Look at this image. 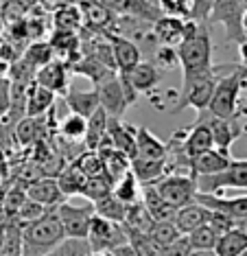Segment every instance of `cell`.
I'll list each match as a JSON object with an SVG mask.
<instances>
[{"label": "cell", "mask_w": 247, "mask_h": 256, "mask_svg": "<svg viewBox=\"0 0 247 256\" xmlns=\"http://www.w3.org/2000/svg\"><path fill=\"white\" fill-rule=\"evenodd\" d=\"M154 217L149 214L146 206L142 202H136L132 206H127V212H125V219H122V230H125L127 236L132 234H149L151 228H154Z\"/></svg>", "instance_id": "24"}, {"label": "cell", "mask_w": 247, "mask_h": 256, "mask_svg": "<svg viewBox=\"0 0 247 256\" xmlns=\"http://www.w3.org/2000/svg\"><path fill=\"white\" fill-rule=\"evenodd\" d=\"M96 92H98V103H101V108L105 110V114H108L110 118H122L125 110L132 106L118 72H114L112 77L101 81V84L96 86Z\"/></svg>", "instance_id": "10"}, {"label": "cell", "mask_w": 247, "mask_h": 256, "mask_svg": "<svg viewBox=\"0 0 247 256\" xmlns=\"http://www.w3.org/2000/svg\"><path fill=\"white\" fill-rule=\"evenodd\" d=\"M178 62L182 77L197 74L212 68V38L206 22L186 20L184 40L178 44Z\"/></svg>", "instance_id": "1"}, {"label": "cell", "mask_w": 247, "mask_h": 256, "mask_svg": "<svg viewBox=\"0 0 247 256\" xmlns=\"http://www.w3.org/2000/svg\"><path fill=\"white\" fill-rule=\"evenodd\" d=\"M186 238L192 250H214V243L219 238V234L206 224V226H199L197 230H192L190 234H186Z\"/></svg>", "instance_id": "43"}, {"label": "cell", "mask_w": 247, "mask_h": 256, "mask_svg": "<svg viewBox=\"0 0 247 256\" xmlns=\"http://www.w3.org/2000/svg\"><path fill=\"white\" fill-rule=\"evenodd\" d=\"M184 28H186V20L170 18V16H160L156 22H151V36L162 46H173V48H178V44L184 40Z\"/></svg>", "instance_id": "20"}, {"label": "cell", "mask_w": 247, "mask_h": 256, "mask_svg": "<svg viewBox=\"0 0 247 256\" xmlns=\"http://www.w3.org/2000/svg\"><path fill=\"white\" fill-rule=\"evenodd\" d=\"M11 101V81L0 74V116H7Z\"/></svg>", "instance_id": "49"}, {"label": "cell", "mask_w": 247, "mask_h": 256, "mask_svg": "<svg viewBox=\"0 0 247 256\" xmlns=\"http://www.w3.org/2000/svg\"><path fill=\"white\" fill-rule=\"evenodd\" d=\"M22 252H24V246H22V226L16 219H11L2 238H0V256H22Z\"/></svg>", "instance_id": "34"}, {"label": "cell", "mask_w": 247, "mask_h": 256, "mask_svg": "<svg viewBox=\"0 0 247 256\" xmlns=\"http://www.w3.org/2000/svg\"><path fill=\"white\" fill-rule=\"evenodd\" d=\"M118 18H134L140 22H156L162 16L160 7L151 0H96Z\"/></svg>", "instance_id": "11"}, {"label": "cell", "mask_w": 247, "mask_h": 256, "mask_svg": "<svg viewBox=\"0 0 247 256\" xmlns=\"http://www.w3.org/2000/svg\"><path fill=\"white\" fill-rule=\"evenodd\" d=\"M112 188H114V184H112V180L103 173V176L88 178L86 180V186H84V193H81V197L94 204V202L103 200V197H108L112 193Z\"/></svg>", "instance_id": "38"}, {"label": "cell", "mask_w": 247, "mask_h": 256, "mask_svg": "<svg viewBox=\"0 0 247 256\" xmlns=\"http://www.w3.org/2000/svg\"><path fill=\"white\" fill-rule=\"evenodd\" d=\"M238 57H240L238 64L247 70V38L243 40V42H238Z\"/></svg>", "instance_id": "51"}, {"label": "cell", "mask_w": 247, "mask_h": 256, "mask_svg": "<svg viewBox=\"0 0 247 256\" xmlns=\"http://www.w3.org/2000/svg\"><path fill=\"white\" fill-rule=\"evenodd\" d=\"M96 151L101 154V158H103L105 176L112 180V184H116L129 171V166H132V160H129L125 154H120V151H116V149H112V147H98Z\"/></svg>", "instance_id": "31"}, {"label": "cell", "mask_w": 247, "mask_h": 256, "mask_svg": "<svg viewBox=\"0 0 247 256\" xmlns=\"http://www.w3.org/2000/svg\"><path fill=\"white\" fill-rule=\"evenodd\" d=\"M22 60H24L26 64H31L35 70H38V68H42V66H46L48 62L55 60V53H52V48H50L48 42H42V40H38V42H33V44L24 50Z\"/></svg>", "instance_id": "39"}, {"label": "cell", "mask_w": 247, "mask_h": 256, "mask_svg": "<svg viewBox=\"0 0 247 256\" xmlns=\"http://www.w3.org/2000/svg\"><path fill=\"white\" fill-rule=\"evenodd\" d=\"M86 132H88V118H84V116H79V114L70 112L60 123V134L66 140H72V142L84 140Z\"/></svg>", "instance_id": "37"}, {"label": "cell", "mask_w": 247, "mask_h": 256, "mask_svg": "<svg viewBox=\"0 0 247 256\" xmlns=\"http://www.w3.org/2000/svg\"><path fill=\"white\" fill-rule=\"evenodd\" d=\"M22 256H26V254H22Z\"/></svg>", "instance_id": "57"}, {"label": "cell", "mask_w": 247, "mask_h": 256, "mask_svg": "<svg viewBox=\"0 0 247 256\" xmlns=\"http://www.w3.org/2000/svg\"><path fill=\"white\" fill-rule=\"evenodd\" d=\"M236 228H240V230H243L245 234H247V217H245V219H238V221H236Z\"/></svg>", "instance_id": "55"}, {"label": "cell", "mask_w": 247, "mask_h": 256, "mask_svg": "<svg viewBox=\"0 0 247 256\" xmlns=\"http://www.w3.org/2000/svg\"><path fill=\"white\" fill-rule=\"evenodd\" d=\"M110 254H112V256H140L136 250H134V246H132L129 241H127V243H122V246H118L116 250H112Z\"/></svg>", "instance_id": "50"}, {"label": "cell", "mask_w": 247, "mask_h": 256, "mask_svg": "<svg viewBox=\"0 0 247 256\" xmlns=\"http://www.w3.org/2000/svg\"><path fill=\"white\" fill-rule=\"evenodd\" d=\"M108 118L110 116L105 114L103 108H98L90 118H88V132H86V138H84V144L88 151H96V147L101 144V140L108 134Z\"/></svg>", "instance_id": "32"}, {"label": "cell", "mask_w": 247, "mask_h": 256, "mask_svg": "<svg viewBox=\"0 0 247 256\" xmlns=\"http://www.w3.org/2000/svg\"><path fill=\"white\" fill-rule=\"evenodd\" d=\"M86 241L90 243L92 252L110 254L112 250L127 243V234L120 224H114V221H108V219L98 217V214H94L90 221V228H88Z\"/></svg>", "instance_id": "7"}, {"label": "cell", "mask_w": 247, "mask_h": 256, "mask_svg": "<svg viewBox=\"0 0 247 256\" xmlns=\"http://www.w3.org/2000/svg\"><path fill=\"white\" fill-rule=\"evenodd\" d=\"M81 28H84V20H81V11L77 4L66 2L55 9V14H52V31L79 33Z\"/></svg>", "instance_id": "28"}, {"label": "cell", "mask_w": 247, "mask_h": 256, "mask_svg": "<svg viewBox=\"0 0 247 256\" xmlns=\"http://www.w3.org/2000/svg\"><path fill=\"white\" fill-rule=\"evenodd\" d=\"M190 252H192V248H190V243H188L186 234H182L175 243L164 248V256H188Z\"/></svg>", "instance_id": "48"}, {"label": "cell", "mask_w": 247, "mask_h": 256, "mask_svg": "<svg viewBox=\"0 0 247 256\" xmlns=\"http://www.w3.org/2000/svg\"><path fill=\"white\" fill-rule=\"evenodd\" d=\"M216 79H219L216 66H212L210 70L182 77V88L178 92V98H175V106L170 108L168 112L180 114L182 110H186V108H192V110H197V112L208 110V103H210V98H212Z\"/></svg>", "instance_id": "4"}, {"label": "cell", "mask_w": 247, "mask_h": 256, "mask_svg": "<svg viewBox=\"0 0 247 256\" xmlns=\"http://www.w3.org/2000/svg\"><path fill=\"white\" fill-rule=\"evenodd\" d=\"M55 180H57V184H60L62 193L66 195V200H68V197H81L88 178L84 176V171H81L74 162H70V164L62 168V173Z\"/></svg>", "instance_id": "29"}, {"label": "cell", "mask_w": 247, "mask_h": 256, "mask_svg": "<svg viewBox=\"0 0 247 256\" xmlns=\"http://www.w3.org/2000/svg\"><path fill=\"white\" fill-rule=\"evenodd\" d=\"M26 197L46 208H57L62 202H66V195L62 193L60 184L55 178H40L35 182L26 184Z\"/></svg>", "instance_id": "18"}, {"label": "cell", "mask_w": 247, "mask_h": 256, "mask_svg": "<svg viewBox=\"0 0 247 256\" xmlns=\"http://www.w3.org/2000/svg\"><path fill=\"white\" fill-rule=\"evenodd\" d=\"M55 108V94L50 90L42 88L33 81L26 88V108H24V116L28 118H40V116H46L50 110Z\"/></svg>", "instance_id": "23"}, {"label": "cell", "mask_w": 247, "mask_h": 256, "mask_svg": "<svg viewBox=\"0 0 247 256\" xmlns=\"http://www.w3.org/2000/svg\"><path fill=\"white\" fill-rule=\"evenodd\" d=\"M156 188L162 200L173 204L175 208L192 204L199 193L197 176H192V173H166L162 180L156 182Z\"/></svg>", "instance_id": "6"}, {"label": "cell", "mask_w": 247, "mask_h": 256, "mask_svg": "<svg viewBox=\"0 0 247 256\" xmlns=\"http://www.w3.org/2000/svg\"><path fill=\"white\" fill-rule=\"evenodd\" d=\"M57 217L62 221L64 234L70 238H86L90 221L94 217V204L84 202V204H72V202H62L57 206Z\"/></svg>", "instance_id": "8"}, {"label": "cell", "mask_w": 247, "mask_h": 256, "mask_svg": "<svg viewBox=\"0 0 247 256\" xmlns=\"http://www.w3.org/2000/svg\"><path fill=\"white\" fill-rule=\"evenodd\" d=\"M64 98H66V106H68L70 112L84 116V118H90V116L101 108L96 88H92V90H68Z\"/></svg>", "instance_id": "25"}, {"label": "cell", "mask_w": 247, "mask_h": 256, "mask_svg": "<svg viewBox=\"0 0 247 256\" xmlns=\"http://www.w3.org/2000/svg\"><path fill=\"white\" fill-rule=\"evenodd\" d=\"M216 256H243L247 254V234L240 228H232L230 232L221 234L214 243Z\"/></svg>", "instance_id": "30"}, {"label": "cell", "mask_w": 247, "mask_h": 256, "mask_svg": "<svg viewBox=\"0 0 247 256\" xmlns=\"http://www.w3.org/2000/svg\"><path fill=\"white\" fill-rule=\"evenodd\" d=\"M146 160H166V142H162L149 127H136V156Z\"/></svg>", "instance_id": "22"}, {"label": "cell", "mask_w": 247, "mask_h": 256, "mask_svg": "<svg viewBox=\"0 0 247 256\" xmlns=\"http://www.w3.org/2000/svg\"><path fill=\"white\" fill-rule=\"evenodd\" d=\"M197 188L199 193H212L221 195L228 188H238L247 190V160H234L223 168L221 173L214 176H199L197 178Z\"/></svg>", "instance_id": "5"}, {"label": "cell", "mask_w": 247, "mask_h": 256, "mask_svg": "<svg viewBox=\"0 0 247 256\" xmlns=\"http://www.w3.org/2000/svg\"><path fill=\"white\" fill-rule=\"evenodd\" d=\"M125 212H127V206L114 193H110L108 197H103V200L94 202V214H98V217H103L108 221H114V224H122Z\"/></svg>", "instance_id": "33"}, {"label": "cell", "mask_w": 247, "mask_h": 256, "mask_svg": "<svg viewBox=\"0 0 247 256\" xmlns=\"http://www.w3.org/2000/svg\"><path fill=\"white\" fill-rule=\"evenodd\" d=\"M42 118V116H40ZM40 118H20L16 123V140L20 147H28V144H35L38 140H42V136H40Z\"/></svg>", "instance_id": "36"}, {"label": "cell", "mask_w": 247, "mask_h": 256, "mask_svg": "<svg viewBox=\"0 0 247 256\" xmlns=\"http://www.w3.org/2000/svg\"><path fill=\"white\" fill-rule=\"evenodd\" d=\"M90 250V243L86 238H70L66 236L62 243H57L52 250H48L44 256H88Z\"/></svg>", "instance_id": "40"}, {"label": "cell", "mask_w": 247, "mask_h": 256, "mask_svg": "<svg viewBox=\"0 0 247 256\" xmlns=\"http://www.w3.org/2000/svg\"><path fill=\"white\" fill-rule=\"evenodd\" d=\"M188 256H216L214 250H192Z\"/></svg>", "instance_id": "53"}, {"label": "cell", "mask_w": 247, "mask_h": 256, "mask_svg": "<svg viewBox=\"0 0 247 256\" xmlns=\"http://www.w3.org/2000/svg\"><path fill=\"white\" fill-rule=\"evenodd\" d=\"M108 138L112 149L125 154L129 160L136 156V127L122 118H108Z\"/></svg>", "instance_id": "16"}, {"label": "cell", "mask_w": 247, "mask_h": 256, "mask_svg": "<svg viewBox=\"0 0 247 256\" xmlns=\"http://www.w3.org/2000/svg\"><path fill=\"white\" fill-rule=\"evenodd\" d=\"M108 42L112 46V55H114L116 72H127L132 70L136 64H140V46L132 38L118 36V33H105Z\"/></svg>", "instance_id": "14"}, {"label": "cell", "mask_w": 247, "mask_h": 256, "mask_svg": "<svg viewBox=\"0 0 247 256\" xmlns=\"http://www.w3.org/2000/svg\"><path fill=\"white\" fill-rule=\"evenodd\" d=\"M232 162V154L230 149H208L204 154L195 156L190 160V171L195 176H214V173H221L223 168H228V164Z\"/></svg>", "instance_id": "17"}, {"label": "cell", "mask_w": 247, "mask_h": 256, "mask_svg": "<svg viewBox=\"0 0 247 256\" xmlns=\"http://www.w3.org/2000/svg\"><path fill=\"white\" fill-rule=\"evenodd\" d=\"M81 171H84L86 178H96V176H103L105 173V164H103V158L98 151H84L81 156H77V160H72Z\"/></svg>", "instance_id": "41"}, {"label": "cell", "mask_w": 247, "mask_h": 256, "mask_svg": "<svg viewBox=\"0 0 247 256\" xmlns=\"http://www.w3.org/2000/svg\"><path fill=\"white\" fill-rule=\"evenodd\" d=\"M240 26H243V33H245V38H247V9L243 11V18H240Z\"/></svg>", "instance_id": "54"}, {"label": "cell", "mask_w": 247, "mask_h": 256, "mask_svg": "<svg viewBox=\"0 0 247 256\" xmlns=\"http://www.w3.org/2000/svg\"><path fill=\"white\" fill-rule=\"evenodd\" d=\"M208 226L221 236V234H226V232H230L232 228H236V219H232L230 214H226L221 210H210Z\"/></svg>", "instance_id": "47"}, {"label": "cell", "mask_w": 247, "mask_h": 256, "mask_svg": "<svg viewBox=\"0 0 247 256\" xmlns=\"http://www.w3.org/2000/svg\"><path fill=\"white\" fill-rule=\"evenodd\" d=\"M50 208H46V206H42V204H38V202H33V200H26L22 202V206L18 208V212H16V221H20V226L24 228V226H28V224H33V221H38L40 217H44L46 212H48Z\"/></svg>", "instance_id": "44"}, {"label": "cell", "mask_w": 247, "mask_h": 256, "mask_svg": "<svg viewBox=\"0 0 247 256\" xmlns=\"http://www.w3.org/2000/svg\"><path fill=\"white\" fill-rule=\"evenodd\" d=\"M7 168H9V162H7V154H4V149L0 147V180L7 176Z\"/></svg>", "instance_id": "52"}, {"label": "cell", "mask_w": 247, "mask_h": 256, "mask_svg": "<svg viewBox=\"0 0 247 256\" xmlns=\"http://www.w3.org/2000/svg\"><path fill=\"white\" fill-rule=\"evenodd\" d=\"M149 236L154 238L160 248H166V246H170V243L178 241L182 234H180V230L175 228L173 221H162V224H158L156 221L154 228H151V232H149Z\"/></svg>", "instance_id": "45"}, {"label": "cell", "mask_w": 247, "mask_h": 256, "mask_svg": "<svg viewBox=\"0 0 247 256\" xmlns=\"http://www.w3.org/2000/svg\"><path fill=\"white\" fill-rule=\"evenodd\" d=\"M77 7L81 11L84 26L90 28L94 33H110L114 20L118 18V16H114L112 11H108L101 2H96V0H79Z\"/></svg>", "instance_id": "15"}, {"label": "cell", "mask_w": 247, "mask_h": 256, "mask_svg": "<svg viewBox=\"0 0 247 256\" xmlns=\"http://www.w3.org/2000/svg\"><path fill=\"white\" fill-rule=\"evenodd\" d=\"M219 79H216L212 98L208 103V112L216 118H232L236 116L238 98L247 84V70L240 64H230V66H216Z\"/></svg>", "instance_id": "2"}, {"label": "cell", "mask_w": 247, "mask_h": 256, "mask_svg": "<svg viewBox=\"0 0 247 256\" xmlns=\"http://www.w3.org/2000/svg\"><path fill=\"white\" fill-rule=\"evenodd\" d=\"M197 118L206 120V125L210 127V132H212V142L216 149H230L234 140H238L240 136L247 132V127L243 125V118L240 116H232V118H216L208 112V110H204V112H199Z\"/></svg>", "instance_id": "9"}, {"label": "cell", "mask_w": 247, "mask_h": 256, "mask_svg": "<svg viewBox=\"0 0 247 256\" xmlns=\"http://www.w3.org/2000/svg\"><path fill=\"white\" fill-rule=\"evenodd\" d=\"M162 16H170V18L180 20H192V0H158Z\"/></svg>", "instance_id": "42"}, {"label": "cell", "mask_w": 247, "mask_h": 256, "mask_svg": "<svg viewBox=\"0 0 247 256\" xmlns=\"http://www.w3.org/2000/svg\"><path fill=\"white\" fill-rule=\"evenodd\" d=\"M68 70L72 72V74H79V77H86V79H90V84L96 88L101 81H105L108 77H112L114 74V70H110L108 66H103L101 62H96L94 57L90 55H81L77 62H72L68 66Z\"/></svg>", "instance_id": "26"}, {"label": "cell", "mask_w": 247, "mask_h": 256, "mask_svg": "<svg viewBox=\"0 0 247 256\" xmlns=\"http://www.w3.org/2000/svg\"><path fill=\"white\" fill-rule=\"evenodd\" d=\"M208 217H210V210L202 204L192 202V204H186V206L178 208V214H175L173 224L175 228L180 230V234H190L192 230H197L199 226H206L208 224Z\"/></svg>", "instance_id": "21"}, {"label": "cell", "mask_w": 247, "mask_h": 256, "mask_svg": "<svg viewBox=\"0 0 247 256\" xmlns=\"http://www.w3.org/2000/svg\"><path fill=\"white\" fill-rule=\"evenodd\" d=\"M118 74L127 81L129 88L136 92L138 96L140 94H151L154 90H158V86H160V81H162L160 68L151 62H140L132 68V70L118 72Z\"/></svg>", "instance_id": "12"}, {"label": "cell", "mask_w": 247, "mask_h": 256, "mask_svg": "<svg viewBox=\"0 0 247 256\" xmlns=\"http://www.w3.org/2000/svg\"><path fill=\"white\" fill-rule=\"evenodd\" d=\"M70 70H68V66L64 62L60 60H52L48 62L46 66L42 68H38L35 70V84L38 86H42V88L46 90H50L52 94H62V96H66V92L70 90Z\"/></svg>", "instance_id": "13"}, {"label": "cell", "mask_w": 247, "mask_h": 256, "mask_svg": "<svg viewBox=\"0 0 247 256\" xmlns=\"http://www.w3.org/2000/svg\"><path fill=\"white\" fill-rule=\"evenodd\" d=\"M64 234L62 221L57 217V208H50L44 217L28 224L22 228V246H24L26 256H44L48 250H52L57 243H62Z\"/></svg>", "instance_id": "3"}, {"label": "cell", "mask_w": 247, "mask_h": 256, "mask_svg": "<svg viewBox=\"0 0 247 256\" xmlns=\"http://www.w3.org/2000/svg\"><path fill=\"white\" fill-rule=\"evenodd\" d=\"M88 256H112V254H103V252H90Z\"/></svg>", "instance_id": "56"}, {"label": "cell", "mask_w": 247, "mask_h": 256, "mask_svg": "<svg viewBox=\"0 0 247 256\" xmlns=\"http://www.w3.org/2000/svg\"><path fill=\"white\" fill-rule=\"evenodd\" d=\"M112 193L118 197L125 206H132V204L140 202V182L136 180V176H134L132 171H127L125 176H122L118 182L114 184Z\"/></svg>", "instance_id": "35"}, {"label": "cell", "mask_w": 247, "mask_h": 256, "mask_svg": "<svg viewBox=\"0 0 247 256\" xmlns=\"http://www.w3.org/2000/svg\"><path fill=\"white\" fill-rule=\"evenodd\" d=\"M129 171L136 176L140 184H156L168 173L166 160H146V158H132Z\"/></svg>", "instance_id": "27"}, {"label": "cell", "mask_w": 247, "mask_h": 256, "mask_svg": "<svg viewBox=\"0 0 247 256\" xmlns=\"http://www.w3.org/2000/svg\"><path fill=\"white\" fill-rule=\"evenodd\" d=\"M214 142H212V132L210 127L206 125V120L197 118L195 125L186 127V136H184V156L188 160H192L195 156L204 154V151L212 149Z\"/></svg>", "instance_id": "19"}, {"label": "cell", "mask_w": 247, "mask_h": 256, "mask_svg": "<svg viewBox=\"0 0 247 256\" xmlns=\"http://www.w3.org/2000/svg\"><path fill=\"white\" fill-rule=\"evenodd\" d=\"M156 66L160 68V70H173V68L180 66L178 62V50L173 48V46H158L156 50Z\"/></svg>", "instance_id": "46"}]
</instances>
